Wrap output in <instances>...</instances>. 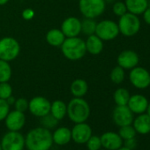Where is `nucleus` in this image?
Returning <instances> with one entry per match:
<instances>
[{"label": "nucleus", "instance_id": "24", "mask_svg": "<svg viewBox=\"0 0 150 150\" xmlns=\"http://www.w3.org/2000/svg\"><path fill=\"white\" fill-rule=\"evenodd\" d=\"M67 112V105L61 100L54 101L50 105V114L58 121L63 119Z\"/></svg>", "mask_w": 150, "mask_h": 150}, {"label": "nucleus", "instance_id": "36", "mask_svg": "<svg viewBox=\"0 0 150 150\" xmlns=\"http://www.w3.org/2000/svg\"><path fill=\"white\" fill-rule=\"evenodd\" d=\"M21 15H22V18H23L24 20H26V21H30V20H32V19L34 18V16H35V12H34V10L31 9V8H27V9L23 10Z\"/></svg>", "mask_w": 150, "mask_h": 150}, {"label": "nucleus", "instance_id": "34", "mask_svg": "<svg viewBox=\"0 0 150 150\" xmlns=\"http://www.w3.org/2000/svg\"><path fill=\"white\" fill-rule=\"evenodd\" d=\"M10 112V105L7 103L6 100L0 99V121L5 120L8 113Z\"/></svg>", "mask_w": 150, "mask_h": 150}, {"label": "nucleus", "instance_id": "38", "mask_svg": "<svg viewBox=\"0 0 150 150\" xmlns=\"http://www.w3.org/2000/svg\"><path fill=\"white\" fill-rule=\"evenodd\" d=\"M142 14H143V19L147 25H150V7H147Z\"/></svg>", "mask_w": 150, "mask_h": 150}, {"label": "nucleus", "instance_id": "29", "mask_svg": "<svg viewBox=\"0 0 150 150\" xmlns=\"http://www.w3.org/2000/svg\"><path fill=\"white\" fill-rule=\"evenodd\" d=\"M136 133L137 132H136L135 129L133 128V126H132V125L121 126L119 131H118V134L122 138L123 140L129 139L132 138H135Z\"/></svg>", "mask_w": 150, "mask_h": 150}, {"label": "nucleus", "instance_id": "26", "mask_svg": "<svg viewBox=\"0 0 150 150\" xmlns=\"http://www.w3.org/2000/svg\"><path fill=\"white\" fill-rule=\"evenodd\" d=\"M12 77V67L9 62L0 59V83L8 82Z\"/></svg>", "mask_w": 150, "mask_h": 150}, {"label": "nucleus", "instance_id": "28", "mask_svg": "<svg viewBox=\"0 0 150 150\" xmlns=\"http://www.w3.org/2000/svg\"><path fill=\"white\" fill-rule=\"evenodd\" d=\"M125 76V69L117 65L114 67L110 72V81L115 84H120L124 81Z\"/></svg>", "mask_w": 150, "mask_h": 150}, {"label": "nucleus", "instance_id": "27", "mask_svg": "<svg viewBox=\"0 0 150 150\" xmlns=\"http://www.w3.org/2000/svg\"><path fill=\"white\" fill-rule=\"evenodd\" d=\"M96 22L95 19L90 18H85L81 21V33H83L86 35H94L96 28Z\"/></svg>", "mask_w": 150, "mask_h": 150}, {"label": "nucleus", "instance_id": "30", "mask_svg": "<svg viewBox=\"0 0 150 150\" xmlns=\"http://www.w3.org/2000/svg\"><path fill=\"white\" fill-rule=\"evenodd\" d=\"M57 123H58V120L57 118H55L50 113L41 117V125H42V127H44L46 129L54 128L57 125Z\"/></svg>", "mask_w": 150, "mask_h": 150}, {"label": "nucleus", "instance_id": "31", "mask_svg": "<svg viewBox=\"0 0 150 150\" xmlns=\"http://www.w3.org/2000/svg\"><path fill=\"white\" fill-rule=\"evenodd\" d=\"M13 95V88L8 82L0 83V99L6 100Z\"/></svg>", "mask_w": 150, "mask_h": 150}, {"label": "nucleus", "instance_id": "42", "mask_svg": "<svg viewBox=\"0 0 150 150\" xmlns=\"http://www.w3.org/2000/svg\"><path fill=\"white\" fill-rule=\"evenodd\" d=\"M117 150H132V149H130V148H128V147H126V146H121L120 148H118Z\"/></svg>", "mask_w": 150, "mask_h": 150}, {"label": "nucleus", "instance_id": "22", "mask_svg": "<svg viewBox=\"0 0 150 150\" xmlns=\"http://www.w3.org/2000/svg\"><path fill=\"white\" fill-rule=\"evenodd\" d=\"M70 90L74 97H83L88 93V85L85 80L76 79L71 82Z\"/></svg>", "mask_w": 150, "mask_h": 150}, {"label": "nucleus", "instance_id": "23", "mask_svg": "<svg viewBox=\"0 0 150 150\" xmlns=\"http://www.w3.org/2000/svg\"><path fill=\"white\" fill-rule=\"evenodd\" d=\"M65 38L66 37L64 36L61 29H57V28L50 29L46 35L47 42L53 47H60Z\"/></svg>", "mask_w": 150, "mask_h": 150}, {"label": "nucleus", "instance_id": "14", "mask_svg": "<svg viewBox=\"0 0 150 150\" xmlns=\"http://www.w3.org/2000/svg\"><path fill=\"white\" fill-rule=\"evenodd\" d=\"M117 64L123 69L131 70L138 65L139 57V55L131 50H126L122 51L117 57Z\"/></svg>", "mask_w": 150, "mask_h": 150}, {"label": "nucleus", "instance_id": "3", "mask_svg": "<svg viewBox=\"0 0 150 150\" xmlns=\"http://www.w3.org/2000/svg\"><path fill=\"white\" fill-rule=\"evenodd\" d=\"M68 117L75 124L86 122L90 115V107L82 97H74L67 104Z\"/></svg>", "mask_w": 150, "mask_h": 150}, {"label": "nucleus", "instance_id": "5", "mask_svg": "<svg viewBox=\"0 0 150 150\" xmlns=\"http://www.w3.org/2000/svg\"><path fill=\"white\" fill-rule=\"evenodd\" d=\"M79 8L85 18L96 19L104 13L106 1L105 0H80Z\"/></svg>", "mask_w": 150, "mask_h": 150}, {"label": "nucleus", "instance_id": "10", "mask_svg": "<svg viewBox=\"0 0 150 150\" xmlns=\"http://www.w3.org/2000/svg\"><path fill=\"white\" fill-rule=\"evenodd\" d=\"M50 102L43 96H35L28 102L29 111L35 117H42L50 112Z\"/></svg>", "mask_w": 150, "mask_h": 150}, {"label": "nucleus", "instance_id": "12", "mask_svg": "<svg viewBox=\"0 0 150 150\" xmlns=\"http://www.w3.org/2000/svg\"><path fill=\"white\" fill-rule=\"evenodd\" d=\"M71 132L72 140L78 144L86 143L92 136V129L85 122L76 124L71 129Z\"/></svg>", "mask_w": 150, "mask_h": 150}, {"label": "nucleus", "instance_id": "18", "mask_svg": "<svg viewBox=\"0 0 150 150\" xmlns=\"http://www.w3.org/2000/svg\"><path fill=\"white\" fill-rule=\"evenodd\" d=\"M132 126L136 132L139 134H147L150 132V116L146 113L139 114V116L133 119Z\"/></svg>", "mask_w": 150, "mask_h": 150}, {"label": "nucleus", "instance_id": "4", "mask_svg": "<svg viewBox=\"0 0 150 150\" xmlns=\"http://www.w3.org/2000/svg\"><path fill=\"white\" fill-rule=\"evenodd\" d=\"M119 33L126 37H131L135 35L140 29V21L138 15L127 12L121 17L117 23Z\"/></svg>", "mask_w": 150, "mask_h": 150}, {"label": "nucleus", "instance_id": "44", "mask_svg": "<svg viewBox=\"0 0 150 150\" xmlns=\"http://www.w3.org/2000/svg\"><path fill=\"white\" fill-rule=\"evenodd\" d=\"M99 150H106V149H99Z\"/></svg>", "mask_w": 150, "mask_h": 150}, {"label": "nucleus", "instance_id": "16", "mask_svg": "<svg viewBox=\"0 0 150 150\" xmlns=\"http://www.w3.org/2000/svg\"><path fill=\"white\" fill-rule=\"evenodd\" d=\"M100 139L102 146H103L106 150H117L123 146L124 144V140L119 134L114 132H107L103 133Z\"/></svg>", "mask_w": 150, "mask_h": 150}, {"label": "nucleus", "instance_id": "13", "mask_svg": "<svg viewBox=\"0 0 150 150\" xmlns=\"http://www.w3.org/2000/svg\"><path fill=\"white\" fill-rule=\"evenodd\" d=\"M61 31L65 37H76L81 33V21L76 17L66 18L62 25Z\"/></svg>", "mask_w": 150, "mask_h": 150}, {"label": "nucleus", "instance_id": "25", "mask_svg": "<svg viewBox=\"0 0 150 150\" xmlns=\"http://www.w3.org/2000/svg\"><path fill=\"white\" fill-rule=\"evenodd\" d=\"M130 96H131L130 93L127 89H125L124 88H120L115 91L113 98H114V102L117 105L123 106V105H127Z\"/></svg>", "mask_w": 150, "mask_h": 150}, {"label": "nucleus", "instance_id": "40", "mask_svg": "<svg viewBox=\"0 0 150 150\" xmlns=\"http://www.w3.org/2000/svg\"><path fill=\"white\" fill-rule=\"evenodd\" d=\"M9 0H0V6H4L8 3Z\"/></svg>", "mask_w": 150, "mask_h": 150}, {"label": "nucleus", "instance_id": "2", "mask_svg": "<svg viewBox=\"0 0 150 150\" xmlns=\"http://www.w3.org/2000/svg\"><path fill=\"white\" fill-rule=\"evenodd\" d=\"M60 47L64 57L71 61L81 59L87 53L85 41L78 36L66 37Z\"/></svg>", "mask_w": 150, "mask_h": 150}, {"label": "nucleus", "instance_id": "1", "mask_svg": "<svg viewBox=\"0 0 150 150\" xmlns=\"http://www.w3.org/2000/svg\"><path fill=\"white\" fill-rule=\"evenodd\" d=\"M52 143V134L44 127L30 130L25 138V146L28 150H50Z\"/></svg>", "mask_w": 150, "mask_h": 150}, {"label": "nucleus", "instance_id": "43", "mask_svg": "<svg viewBox=\"0 0 150 150\" xmlns=\"http://www.w3.org/2000/svg\"><path fill=\"white\" fill-rule=\"evenodd\" d=\"M0 150H2V146H1V144H0Z\"/></svg>", "mask_w": 150, "mask_h": 150}, {"label": "nucleus", "instance_id": "32", "mask_svg": "<svg viewBox=\"0 0 150 150\" xmlns=\"http://www.w3.org/2000/svg\"><path fill=\"white\" fill-rule=\"evenodd\" d=\"M88 150H99L102 147L101 139L98 136H91L86 142Z\"/></svg>", "mask_w": 150, "mask_h": 150}, {"label": "nucleus", "instance_id": "9", "mask_svg": "<svg viewBox=\"0 0 150 150\" xmlns=\"http://www.w3.org/2000/svg\"><path fill=\"white\" fill-rule=\"evenodd\" d=\"M0 144L2 150H23L25 138L19 132L10 131L3 136Z\"/></svg>", "mask_w": 150, "mask_h": 150}, {"label": "nucleus", "instance_id": "6", "mask_svg": "<svg viewBox=\"0 0 150 150\" xmlns=\"http://www.w3.org/2000/svg\"><path fill=\"white\" fill-rule=\"evenodd\" d=\"M21 46L16 39L6 36L0 40V59L10 62L20 54Z\"/></svg>", "mask_w": 150, "mask_h": 150}, {"label": "nucleus", "instance_id": "11", "mask_svg": "<svg viewBox=\"0 0 150 150\" xmlns=\"http://www.w3.org/2000/svg\"><path fill=\"white\" fill-rule=\"evenodd\" d=\"M112 118L114 123L119 127L132 125L134 119L133 113L131 111V110L128 108L127 105H123V106L117 105V107L113 110Z\"/></svg>", "mask_w": 150, "mask_h": 150}, {"label": "nucleus", "instance_id": "33", "mask_svg": "<svg viewBox=\"0 0 150 150\" xmlns=\"http://www.w3.org/2000/svg\"><path fill=\"white\" fill-rule=\"evenodd\" d=\"M112 11H113L115 15H117L118 17H121L122 15H124L125 13H127V8H126V6H125V2L117 1L113 5Z\"/></svg>", "mask_w": 150, "mask_h": 150}, {"label": "nucleus", "instance_id": "39", "mask_svg": "<svg viewBox=\"0 0 150 150\" xmlns=\"http://www.w3.org/2000/svg\"><path fill=\"white\" fill-rule=\"evenodd\" d=\"M15 98L13 96H11L10 97H8L7 99H6V102H7V103L9 104V105H14V103H15Z\"/></svg>", "mask_w": 150, "mask_h": 150}, {"label": "nucleus", "instance_id": "19", "mask_svg": "<svg viewBox=\"0 0 150 150\" xmlns=\"http://www.w3.org/2000/svg\"><path fill=\"white\" fill-rule=\"evenodd\" d=\"M85 43L87 52L92 55H98L103 50V41L100 39L96 34L88 35Z\"/></svg>", "mask_w": 150, "mask_h": 150}, {"label": "nucleus", "instance_id": "15", "mask_svg": "<svg viewBox=\"0 0 150 150\" xmlns=\"http://www.w3.org/2000/svg\"><path fill=\"white\" fill-rule=\"evenodd\" d=\"M5 121L8 130L19 132L21 129L23 128L25 125L26 117L24 115V112H21L15 110L8 113V115L5 118Z\"/></svg>", "mask_w": 150, "mask_h": 150}, {"label": "nucleus", "instance_id": "7", "mask_svg": "<svg viewBox=\"0 0 150 150\" xmlns=\"http://www.w3.org/2000/svg\"><path fill=\"white\" fill-rule=\"evenodd\" d=\"M95 34L103 41L114 40L119 35L117 23L110 20H103L96 24Z\"/></svg>", "mask_w": 150, "mask_h": 150}, {"label": "nucleus", "instance_id": "8", "mask_svg": "<svg viewBox=\"0 0 150 150\" xmlns=\"http://www.w3.org/2000/svg\"><path fill=\"white\" fill-rule=\"evenodd\" d=\"M129 80L133 87L138 89H145L150 86V73L144 67L135 66L131 69Z\"/></svg>", "mask_w": 150, "mask_h": 150}, {"label": "nucleus", "instance_id": "21", "mask_svg": "<svg viewBox=\"0 0 150 150\" xmlns=\"http://www.w3.org/2000/svg\"><path fill=\"white\" fill-rule=\"evenodd\" d=\"M148 0H125V4L127 8V12L135 15L142 14L147 8Z\"/></svg>", "mask_w": 150, "mask_h": 150}, {"label": "nucleus", "instance_id": "37", "mask_svg": "<svg viewBox=\"0 0 150 150\" xmlns=\"http://www.w3.org/2000/svg\"><path fill=\"white\" fill-rule=\"evenodd\" d=\"M136 146V140L134 138H132V139H125V146L130 148V149H133Z\"/></svg>", "mask_w": 150, "mask_h": 150}, {"label": "nucleus", "instance_id": "20", "mask_svg": "<svg viewBox=\"0 0 150 150\" xmlns=\"http://www.w3.org/2000/svg\"><path fill=\"white\" fill-rule=\"evenodd\" d=\"M53 142L57 145L64 146L69 143L71 139V130L67 127H59L57 128L52 134Z\"/></svg>", "mask_w": 150, "mask_h": 150}, {"label": "nucleus", "instance_id": "35", "mask_svg": "<svg viewBox=\"0 0 150 150\" xmlns=\"http://www.w3.org/2000/svg\"><path fill=\"white\" fill-rule=\"evenodd\" d=\"M15 110L21 112H25L28 110V101L26 98H19L15 101L14 103Z\"/></svg>", "mask_w": 150, "mask_h": 150}, {"label": "nucleus", "instance_id": "17", "mask_svg": "<svg viewBox=\"0 0 150 150\" xmlns=\"http://www.w3.org/2000/svg\"><path fill=\"white\" fill-rule=\"evenodd\" d=\"M148 105L147 99L142 95H133L130 96L127 106L133 114L145 113Z\"/></svg>", "mask_w": 150, "mask_h": 150}, {"label": "nucleus", "instance_id": "41", "mask_svg": "<svg viewBox=\"0 0 150 150\" xmlns=\"http://www.w3.org/2000/svg\"><path fill=\"white\" fill-rule=\"evenodd\" d=\"M146 114L150 116V103H148V105H147V108H146Z\"/></svg>", "mask_w": 150, "mask_h": 150}]
</instances>
